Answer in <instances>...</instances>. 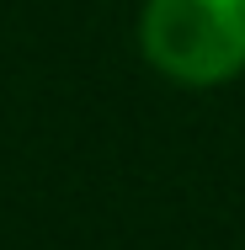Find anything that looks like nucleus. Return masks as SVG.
<instances>
[{
	"label": "nucleus",
	"instance_id": "obj_1",
	"mask_svg": "<svg viewBox=\"0 0 245 250\" xmlns=\"http://www.w3.org/2000/svg\"><path fill=\"white\" fill-rule=\"evenodd\" d=\"M144 59L181 85H219L245 69V0H144Z\"/></svg>",
	"mask_w": 245,
	"mask_h": 250
}]
</instances>
